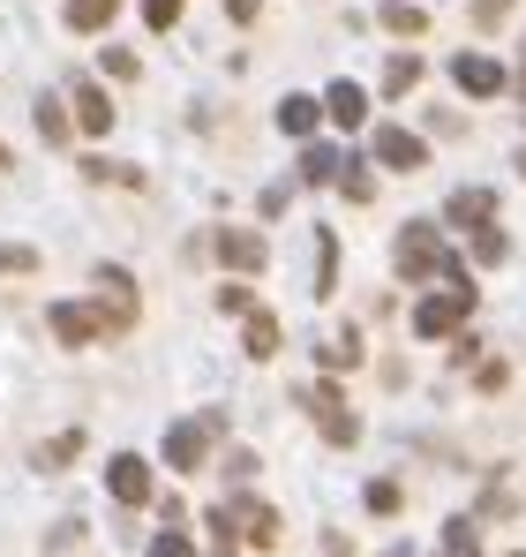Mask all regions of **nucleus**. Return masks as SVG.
I'll return each mask as SVG.
<instances>
[{"instance_id": "1", "label": "nucleus", "mask_w": 526, "mask_h": 557, "mask_svg": "<svg viewBox=\"0 0 526 557\" xmlns=\"http://www.w3.org/2000/svg\"><path fill=\"white\" fill-rule=\"evenodd\" d=\"M466 264L443 249L437 226H399V278H459Z\"/></svg>"}, {"instance_id": "2", "label": "nucleus", "mask_w": 526, "mask_h": 557, "mask_svg": "<svg viewBox=\"0 0 526 557\" xmlns=\"http://www.w3.org/2000/svg\"><path fill=\"white\" fill-rule=\"evenodd\" d=\"M466 317H474V286H437L429 301H414V339H459Z\"/></svg>"}, {"instance_id": "3", "label": "nucleus", "mask_w": 526, "mask_h": 557, "mask_svg": "<svg viewBox=\"0 0 526 557\" xmlns=\"http://www.w3.org/2000/svg\"><path fill=\"white\" fill-rule=\"evenodd\" d=\"M293 399H301V407L316 414V430H324V445H353V437H361V422H353V407L339 399V384H301Z\"/></svg>"}, {"instance_id": "4", "label": "nucleus", "mask_w": 526, "mask_h": 557, "mask_svg": "<svg viewBox=\"0 0 526 557\" xmlns=\"http://www.w3.org/2000/svg\"><path fill=\"white\" fill-rule=\"evenodd\" d=\"M46 324H53V339H61V347H90L98 332H113L105 301H98V309H90V301H53V317H46Z\"/></svg>"}, {"instance_id": "5", "label": "nucleus", "mask_w": 526, "mask_h": 557, "mask_svg": "<svg viewBox=\"0 0 526 557\" xmlns=\"http://www.w3.org/2000/svg\"><path fill=\"white\" fill-rule=\"evenodd\" d=\"M211 437H218V414H196V422H174L166 430V467H203V453H211Z\"/></svg>"}, {"instance_id": "6", "label": "nucleus", "mask_w": 526, "mask_h": 557, "mask_svg": "<svg viewBox=\"0 0 526 557\" xmlns=\"http://www.w3.org/2000/svg\"><path fill=\"white\" fill-rule=\"evenodd\" d=\"M376 166L414 174V166H429V144H422L414 128H376Z\"/></svg>"}, {"instance_id": "7", "label": "nucleus", "mask_w": 526, "mask_h": 557, "mask_svg": "<svg viewBox=\"0 0 526 557\" xmlns=\"http://www.w3.org/2000/svg\"><path fill=\"white\" fill-rule=\"evenodd\" d=\"M211 249H218V264L226 272H263V234H249V226H226V234H211Z\"/></svg>"}, {"instance_id": "8", "label": "nucleus", "mask_w": 526, "mask_h": 557, "mask_svg": "<svg viewBox=\"0 0 526 557\" xmlns=\"http://www.w3.org/2000/svg\"><path fill=\"white\" fill-rule=\"evenodd\" d=\"M451 84H459L466 98H497L504 91V69H497L489 53H459V61H451Z\"/></svg>"}, {"instance_id": "9", "label": "nucleus", "mask_w": 526, "mask_h": 557, "mask_svg": "<svg viewBox=\"0 0 526 557\" xmlns=\"http://www.w3.org/2000/svg\"><path fill=\"white\" fill-rule=\"evenodd\" d=\"M443 219H451L459 234H481V226H497V196H489V188H459V196L443 203Z\"/></svg>"}, {"instance_id": "10", "label": "nucleus", "mask_w": 526, "mask_h": 557, "mask_svg": "<svg viewBox=\"0 0 526 557\" xmlns=\"http://www.w3.org/2000/svg\"><path fill=\"white\" fill-rule=\"evenodd\" d=\"M98 294H105V317H113V332H128V324H136V278L113 272V264H98Z\"/></svg>"}, {"instance_id": "11", "label": "nucleus", "mask_w": 526, "mask_h": 557, "mask_svg": "<svg viewBox=\"0 0 526 557\" xmlns=\"http://www.w3.org/2000/svg\"><path fill=\"white\" fill-rule=\"evenodd\" d=\"M105 490H113L121 505H151V467L136 460V453H121V460L105 467Z\"/></svg>"}, {"instance_id": "12", "label": "nucleus", "mask_w": 526, "mask_h": 557, "mask_svg": "<svg viewBox=\"0 0 526 557\" xmlns=\"http://www.w3.org/2000/svg\"><path fill=\"white\" fill-rule=\"evenodd\" d=\"M234 528H241V535H249L256 550H271V543H278V512H271L263 497H249V490L234 497Z\"/></svg>"}, {"instance_id": "13", "label": "nucleus", "mask_w": 526, "mask_h": 557, "mask_svg": "<svg viewBox=\"0 0 526 557\" xmlns=\"http://www.w3.org/2000/svg\"><path fill=\"white\" fill-rule=\"evenodd\" d=\"M76 128L84 136H113V98L98 91V84H76Z\"/></svg>"}, {"instance_id": "14", "label": "nucleus", "mask_w": 526, "mask_h": 557, "mask_svg": "<svg viewBox=\"0 0 526 557\" xmlns=\"http://www.w3.org/2000/svg\"><path fill=\"white\" fill-rule=\"evenodd\" d=\"M324 113H331L339 128H361V121H368V91H361V84H331V91H324Z\"/></svg>"}, {"instance_id": "15", "label": "nucleus", "mask_w": 526, "mask_h": 557, "mask_svg": "<svg viewBox=\"0 0 526 557\" xmlns=\"http://www.w3.org/2000/svg\"><path fill=\"white\" fill-rule=\"evenodd\" d=\"M316 121H324V106H316V98H301V91L278 98V128H286V136H316Z\"/></svg>"}, {"instance_id": "16", "label": "nucleus", "mask_w": 526, "mask_h": 557, "mask_svg": "<svg viewBox=\"0 0 526 557\" xmlns=\"http://www.w3.org/2000/svg\"><path fill=\"white\" fill-rule=\"evenodd\" d=\"M113 15H121V0H68V30H84V38H98Z\"/></svg>"}, {"instance_id": "17", "label": "nucleus", "mask_w": 526, "mask_h": 557, "mask_svg": "<svg viewBox=\"0 0 526 557\" xmlns=\"http://www.w3.org/2000/svg\"><path fill=\"white\" fill-rule=\"evenodd\" d=\"M376 23H384L391 38H422V30H429V15H422L414 0H384V15H376Z\"/></svg>"}, {"instance_id": "18", "label": "nucleus", "mask_w": 526, "mask_h": 557, "mask_svg": "<svg viewBox=\"0 0 526 557\" xmlns=\"http://www.w3.org/2000/svg\"><path fill=\"white\" fill-rule=\"evenodd\" d=\"M68 128H76V106H61V98L46 91L38 98V136H46V144H68Z\"/></svg>"}, {"instance_id": "19", "label": "nucleus", "mask_w": 526, "mask_h": 557, "mask_svg": "<svg viewBox=\"0 0 526 557\" xmlns=\"http://www.w3.org/2000/svg\"><path fill=\"white\" fill-rule=\"evenodd\" d=\"M331 286H339V234H331V226H316V294L331 301Z\"/></svg>"}, {"instance_id": "20", "label": "nucleus", "mask_w": 526, "mask_h": 557, "mask_svg": "<svg viewBox=\"0 0 526 557\" xmlns=\"http://www.w3.org/2000/svg\"><path fill=\"white\" fill-rule=\"evenodd\" d=\"M443 557H481V528H474L466 512L443 520Z\"/></svg>"}, {"instance_id": "21", "label": "nucleus", "mask_w": 526, "mask_h": 557, "mask_svg": "<svg viewBox=\"0 0 526 557\" xmlns=\"http://www.w3.org/2000/svg\"><path fill=\"white\" fill-rule=\"evenodd\" d=\"M339 166H347V159H339L331 144H309V151H301V182H339Z\"/></svg>"}, {"instance_id": "22", "label": "nucleus", "mask_w": 526, "mask_h": 557, "mask_svg": "<svg viewBox=\"0 0 526 557\" xmlns=\"http://www.w3.org/2000/svg\"><path fill=\"white\" fill-rule=\"evenodd\" d=\"M361 505H368V512H376V520H391V512H399V505H406V490H399V482H391V474H376V482H368V490H361Z\"/></svg>"}, {"instance_id": "23", "label": "nucleus", "mask_w": 526, "mask_h": 557, "mask_svg": "<svg viewBox=\"0 0 526 557\" xmlns=\"http://www.w3.org/2000/svg\"><path fill=\"white\" fill-rule=\"evenodd\" d=\"M84 182H113V188H143V166H121V159H84Z\"/></svg>"}, {"instance_id": "24", "label": "nucleus", "mask_w": 526, "mask_h": 557, "mask_svg": "<svg viewBox=\"0 0 526 557\" xmlns=\"http://www.w3.org/2000/svg\"><path fill=\"white\" fill-rule=\"evenodd\" d=\"M249 355H256V362H271V355H278V317H271V309H256V317H249Z\"/></svg>"}, {"instance_id": "25", "label": "nucleus", "mask_w": 526, "mask_h": 557, "mask_svg": "<svg viewBox=\"0 0 526 557\" xmlns=\"http://www.w3.org/2000/svg\"><path fill=\"white\" fill-rule=\"evenodd\" d=\"M414 84H422V61H414V53H391V69H384V91H391V98H406Z\"/></svg>"}, {"instance_id": "26", "label": "nucleus", "mask_w": 526, "mask_h": 557, "mask_svg": "<svg viewBox=\"0 0 526 557\" xmlns=\"http://www.w3.org/2000/svg\"><path fill=\"white\" fill-rule=\"evenodd\" d=\"M339 188H347V203H368V196H376V174H368V159H347V166H339Z\"/></svg>"}, {"instance_id": "27", "label": "nucleus", "mask_w": 526, "mask_h": 557, "mask_svg": "<svg viewBox=\"0 0 526 557\" xmlns=\"http://www.w3.org/2000/svg\"><path fill=\"white\" fill-rule=\"evenodd\" d=\"M316 355H324V370H353V362H361V339H353V332H331Z\"/></svg>"}, {"instance_id": "28", "label": "nucleus", "mask_w": 526, "mask_h": 557, "mask_svg": "<svg viewBox=\"0 0 526 557\" xmlns=\"http://www.w3.org/2000/svg\"><path fill=\"white\" fill-rule=\"evenodd\" d=\"M76 453H84V430H61L53 445H38V467H68Z\"/></svg>"}, {"instance_id": "29", "label": "nucleus", "mask_w": 526, "mask_h": 557, "mask_svg": "<svg viewBox=\"0 0 526 557\" xmlns=\"http://www.w3.org/2000/svg\"><path fill=\"white\" fill-rule=\"evenodd\" d=\"M218 309H226V317H256V294H249L241 278H226V286H218Z\"/></svg>"}, {"instance_id": "30", "label": "nucleus", "mask_w": 526, "mask_h": 557, "mask_svg": "<svg viewBox=\"0 0 526 557\" xmlns=\"http://www.w3.org/2000/svg\"><path fill=\"white\" fill-rule=\"evenodd\" d=\"M180 8H188V0H143V23H151V30H174Z\"/></svg>"}, {"instance_id": "31", "label": "nucleus", "mask_w": 526, "mask_h": 557, "mask_svg": "<svg viewBox=\"0 0 526 557\" xmlns=\"http://www.w3.org/2000/svg\"><path fill=\"white\" fill-rule=\"evenodd\" d=\"M474 264H504V234H497V226L474 234Z\"/></svg>"}, {"instance_id": "32", "label": "nucleus", "mask_w": 526, "mask_h": 557, "mask_svg": "<svg viewBox=\"0 0 526 557\" xmlns=\"http://www.w3.org/2000/svg\"><path fill=\"white\" fill-rule=\"evenodd\" d=\"M98 69H105V76H121V84H128V76H136V53H128V46H105V61H98Z\"/></svg>"}, {"instance_id": "33", "label": "nucleus", "mask_w": 526, "mask_h": 557, "mask_svg": "<svg viewBox=\"0 0 526 557\" xmlns=\"http://www.w3.org/2000/svg\"><path fill=\"white\" fill-rule=\"evenodd\" d=\"M38 264V249H23V242H0V272H30Z\"/></svg>"}, {"instance_id": "34", "label": "nucleus", "mask_w": 526, "mask_h": 557, "mask_svg": "<svg viewBox=\"0 0 526 557\" xmlns=\"http://www.w3.org/2000/svg\"><path fill=\"white\" fill-rule=\"evenodd\" d=\"M151 557H196V543H188V535H180V528H166V535H159V543H151Z\"/></svg>"}, {"instance_id": "35", "label": "nucleus", "mask_w": 526, "mask_h": 557, "mask_svg": "<svg viewBox=\"0 0 526 557\" xmlns=\"http://www.w3.org/2000/svg\"><path fill=\"white\" fill-rule=\"evenodd\" d=\"M504 8H512V0H474V30H497V23H504Z\"/></svg>"}, {"instance_id": "36", "label": "nucleus", "mask_w": 526, "mask_h": 557, "mask_svg": "<svg viewBox=\"0 0 526 557\" xmlns=\"http://www.w3.org/2000/svg\"><path fill=\"white\" fill-rule=\"evenodd\" d=\"M263 15V0H226V23H256Z\"/></svg>"}, {"instance_id": "37", "label": "nucleus", "mask_w": 526, "mask_h": 557, "mask_svg": "<svg viewBox=\"0 0 526 557\" xmlns=\"http://www.w3.org/2000/svg\"><path fill=\"white\" fill-rule=\"evenodd\" d=\"M519 174H526V151H519Z\"/></svg>"}]
</instances>
